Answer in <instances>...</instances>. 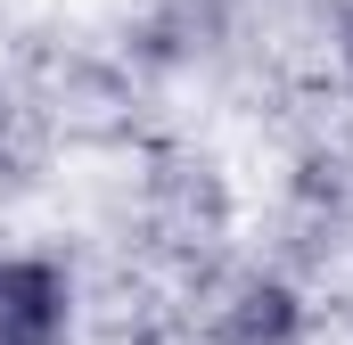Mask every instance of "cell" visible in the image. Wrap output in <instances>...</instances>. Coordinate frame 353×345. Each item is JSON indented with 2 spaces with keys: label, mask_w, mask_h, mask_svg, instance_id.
<instances>
[{
  "label": "cell",
  "mask_w": 353,
  "mask_h": 345,
  "mask_svg": "<svg viewBox=\"0 0 353 345\" xmlns=\"http://www.w3.org/2000/svg\"><path fill=\"white\" fill-rule=\"evenodd\" d=\"M66 279L50 263H0V345H58Z\"/></svg>",
  "instance_id": "cell-1"
}]
</instances>
